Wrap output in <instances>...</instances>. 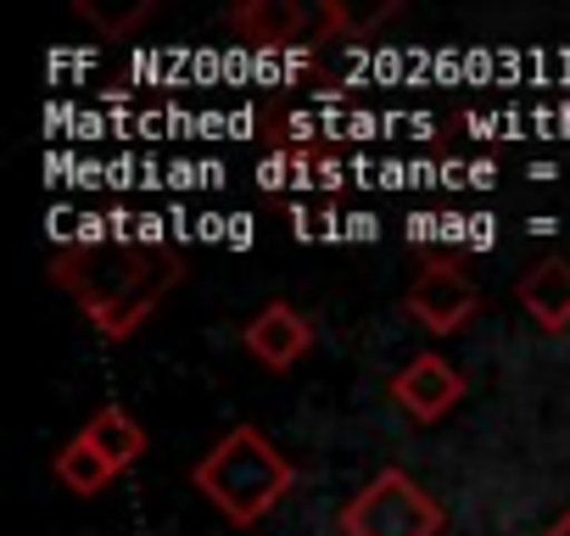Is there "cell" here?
I'll return each instance as SVG.
<instances>
[{"mask_svg":"<svg viewBox=\"0 0 570 536\" xmlns=\"http://www.w3.org/2000/svg\"><path fill=\"white\" fill-rule=\"evenodd\" d=\"M342 536H436L442 503L397 464L375 469L347 503H342Z\"/></svg>","mask_w":570,"mask_h":536,"instance_id":"3","label":"cell"},{"mask_svg":"<svg viewBox=\"0 0 570 536\" xmlns=\"http://www.w3.org/2000/svg\"><path fill=\"white\" fill-rule=\"evenodd\" d=\"M229 29L246 46H292L303 29H314V12L297 0H240L229 12Z\"/></svg>","mask_w":570,"mask_h":536,"instance_id":"8","label":"cell"},{"mask_svg":"<svg viewBox=\"0 0 570 536\" xmlns=\"http://www.w3.org/2000/svg\"><path fill=\"white\" fill-rule=\"evenodd\" d=\"M240 341H246V353H252L263 369L285 375V369H292V364L314 347V325H308L292 302H263V308L246 319Z\"/></svg>","mask_w":570,"mask_h":536,"instance_id":"6","label":"cell"},{"mask_svg":"<svg viewBox=\"0 0 570 536\" xmlns=\"http://www.w3.org/2000/svg\"><path fill=\"white\" fill-rule=\"evenodd\" d=\"M537 536H570V508H564V514H559L548 530H537Z\"/></svg>","mask_w":570,"mask_h":536,"instance_id":"13","label":"cell"},{"mask_svg":"<svg viewBox=\"0 0 570 536\" xmlns=\"http://www.w3.org/2000/svg\"><path fill=\"white\" fill-rule=\"evenodd\" d=\"M112 469H129L140 453H146V430H140V419L135 414H124L118 403H101L90 419H85V430H79Z\"/></svg>","mask_w":570,"mask_h":536,"instance_id":"9","label":"cell"},{"mask_svg":"<svg viewBox=\"0 0 570 536\" xmlns=\"http://www.w3.org/2000/svg\"><path fill=\"white\" fill-rule=\"evenodd\" d=\"M73 12H79L96 34L124 40L129 29H140V23L157 12V0H118V7H107V0H73Z\"/></svg>","mask_w":570,"mask_h":536,"instance_id":"11","label":"cell"},{"mask_svg":"<svg viewBox=\"0 0 570 536\" xmlns=\"http://www.w3.org/2000/svg\"><path fill=\"white\" fill-rule=\"evenodd\" d=\"M392 403H397L409 419L431 425V419H442V414H453V408L464 403V375H459L442 353H414V358L392 375Z\"/></svg>","mask_w":570,"mask_h":536,"instance_id":"5","label":"cell"},{"mask_svg":"<svg viewBox=\"0 0 570 536\" xmlns=\"http://www.w3.org/2000/svg\"><path fill=\"white\" fill-rule=\"evenodd\" d=\"M51 275L107 341H124L185 280V262H179L174 246H157V240H146V246H135V240H79V246L51 251Z\"/></svg>","mask_w":570,"mask_h":536,"instance_id":"1","label":"cell"},{"mask_svg":"<svg viewBox=\"0 0 570 536\" xmlns=\"http://www.w3.org/2000/svg\"><path fill=\"white\" fill-rule=\"evenodd\" d=\"M190 480L229 525H257L285 492L297 486V464L285 458L257 425H229L196 458Z\"/></svg>","mask_w":570,"mask_h":536,"instance_id":"2","label":"cell"},{"mask_svg":"<svg viewBox=\"0 0 570 536\" xmlns=\"http://www.w3.org/2000/svg\"><path fill=\"white\" fill-rule=\"evenodd\" d=\"M397 12V0H381V7H347V0H325L320 7V18H314V34H370V29H381L386 18Z\"/></svg>","mask_w":570,"mask_h":536,"instance_id":"12","label":"cell"},{"mask_svg":"<svg viewBox=\"0 0 570 536\" xmlns=\"http://www.w3.org/2000/svg\"><path fill=\"white\" fill-rule=\"evenodd\" d=\"M403 302H409V314H414L431 336H453V330L470 325L481 291H475V280L464 275V268H453V262H425Z\"/></svg>","mask_w":570,"mask_h":536,"instance_id":"4","label":"cell"},{"mask_svg":"<svg viewBox=\"0 0 570 536\" xmlns=\"http://www.w3.org/2000/svg\"><path fill=\"white\" fill-rule=\"evenodd\" d=\"M51 469H57V480H62L73 497H96V492H107V480L118 475L85 436H73L68 447H57V464H51Z\"/></svg>","mask_w":570,"mask_h":536,"instance_id":"10","label":"cell"},{"mask_svg":"<svg viewBox=\"0 0 570 536\" xmlns=\"http://www.w3.org/2000/svg\"><path fill=\"white\" fill-rule=\"evenodd\" d=\"M514 297H520V308L537 330H548V336L570 330V262L564 257H537L520 275Z\"/></svg>","mask_w":570,"mask_h":536,"instance_id":"7","label":"cell"}]
</instances>
